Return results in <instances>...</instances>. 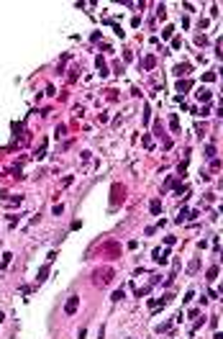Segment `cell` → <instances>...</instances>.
Wrapping results in <instances>:
<instances>
[{
	"label": "cell",
	"instance_id": "1",
	"mask_svg": "<svg viewBox=\"0 0 223 339\" xmlns=\"http://www.w3.org/2000/svg\"><path fill=\"white\" fill-rule=\"evenodd\" d=\"M77 306H80V298H77V295H69V301H67V306H64V311H67V314H75L77 311Z\"/></svg>",
	"mask_w": 223,
	"mask_h": 339
},
{
	"label": "cell",
	"instance_id": "2",
	"mask_svg": "<svg viewBox=\"0 0 223 339\" xmlns=\"http://www.w3.org/2000/svg\"><path fill=\"white\" fill-rule=\"evenodd\" d=\"M190 70H192L190 64H179L177 70H174V75H177V77H182V75H187V72H190Z\"/></svg>",
	"mask_w": 223,
	"mask_h": 339
},
{
	"label": "cell",
	"instance_id": "3",
	"mask_svg": "<svg viewBox=\"0 0 223 339\" xmlns=\"http://www.w3.org/2000/svg\"><path fill=\"white\" fill-rule=\"evenodd\" d=\"M169 126H172V131H174V134L179 131V121H177V116H174V113L169 116Z\"/></svg>",
	"mask_w": 223,
	"mask_h": 339
},
{
	"label": "cell",
	"instance_id": "4",
	"mask_svg": "<svg viewBox=\"0 0 223 339\" xmlns=\"http://www.w3.org/2000/svg\"><path fill=\"white\" fill-rule=\"evenodd\" d=\"M198 98H200V100H205V103H208V100H210V90H205V88H203V90L198 93Z\"/></svg>",
	"mask_w": 223,
	"mask_h": 339
},
{
	"label": "cell",
	"instance_id": "5",
	"mask_svg": "<svg viewBox=\"0 0 223 339\" xmlns=\"http://www.w3.org/2000/svg\"><path fill=\"white\" fill-rule=\"evenodd\" d=\"M149 208H151V213H159V211H162V203H159V200H151V205H149Z\"/></svg>",
	"mask_w": 223,
	"mask_h": 339
},
{
	"label": "cell",
	"instance_id": "6",
	"mask_svg": "<svg viewBox=\"0 0 223 339\" xmlns=\"http://www.w3.org/2000/svg\"><path fill=\"white\" fill-rule=\"evenodd\" d=\"M190 216H192V213L187 211V208H182V211H179V216H177V221H185V218H190Z\"/></svg>",
	"mask_w": 223,
	"mask_h": 339
},
{
	"label": "cell",
	"instance_id": "7",
	"mask_svg": "<svg viewBox=\"0 0 223 339\" xmlns=\"http://www.w3.org/2000/svg\"><path fill=\"white\" fill-rule=\"evenodd\" d=\"M46 272H49V267H41V270H38V283L46 280Z\"/></svg>",
	"mask_w": 223,
	"mask_h": 339
},
{
	"label": "cell",
	"instance_id": "8",
	"mask_svg": "<svg viewBox=\"0 0 223 339\" xmlns=\"http://www.w3.org/2000/svg\"><path fill=\"white\" fill-rule=\"evenodd\" d=\"M154 62H157L154 57H146V59H144V67H146V70H151V67H154Z\"/></svg>",
	"mask_w": 223,
	"mask_h": 339
},
{
	"label": "cell",
	"instance_id": "9",
	"mask_svg": "<svg viewBox=\"0 0 223 339\" xmlns=\"http://www.w3.org/2000/svg\"><path fill=\"white\" fill-rule=\"evenodd\" d=\"M213 80H216V75H213V72H205V75H203V82H213Z\"/></svg>",
	"mask_w": 223,
	"mask_h": 339
},
{
	"label": "cell",
	"instance_id": "10",
	"mask_svg": "<svg viewBox=\"0 0 223 339\" xmlns=\"http://www.w3.org/2000/svg\"><path fill=\"white\" fill-rule=\"evenodd\" d=\"M121 298H123V288H118V290L113 293V298H110V301H121Z\"/></svg>",
	"mask_w": 223,
	"mask_h": 339
},
{
	"label": "cell",
	"instance_id": "11",
	"mask_svg": "<svg viewBox=\"0 0 223 339\" xmlns=\"http://www.w3.org/2000/svg\"><path fill=\"white\" fill-rule=\"evenodd\" d=\"M213 154H216V147H213V144H208V147H205V157H213Z\"/></svg>",
	"mask_w": 223,
	"mask_h": 339
},
{
	"label": "cell",
	"instance_id": "12",
	"mask_svg": "<svg viewBox=\"0 0 223 339\" xmlns=\"http://www.w3.org/2000/svg\"><path fill=\"white\" fill-rule=\"evenodd\" d=\"M216 275H218V267H210V270H208V280H216Z\"/></svg>",
	"mask_w": 223,
	"mask_h": 339
},
{
	"label": "cell",
	"instance_id": "13",
	"mask_svg": "<svg viewBox=\"0 0 223 339\" xmlns=\"http://www.w3.org/2000/svg\"><path fill=\"white\" fill-rule=\"evenodd\" d=\"M172 31H174V28H172V26H167V28H164V31H162V36H164V39H169V36H172Z\"/></svg>",
	"mask_w": 223,
	"mask_h": 339
},
{
	"label": "cell",
	"instance_id": "14",
	"mask_svg": "<svg viewBox=\"0 0 223 339\" xmlns=\"http://www.w3.org/2000/svg\"><path fill=\"white\" fill-rule=\"evenodd\" d=\"M198 265H200L198 260H192V262H190V267H187V270H190V272H195V270H198Z\"/></svg>",
	"mask_w": 223,
	"mask_h": 339
},
{
	"label": "cell",
	"instance_id": "15",
	"mask_svg": "<svg viewBox=\"0 0 223 339\" xmlns=\"http://www.w3.org/2000/svg\"><path fill=\"white\" fill-rule=\"evenodd\" d=\"M177 88H179V90H190V80H185V82H179Z\"/></svg>",
	"mask_w": 223,
	"mask_h": 339
}]
</instances>
